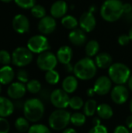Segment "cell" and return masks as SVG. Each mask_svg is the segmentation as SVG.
<instances>
[{
    "instance_id": "6da1fadb",
    "label": "cell",
    "mask_w": 132,
    "mask_h": 133,
    "mask_svg": "<svg viewBox=\"0 0 132 133\" xmlns=\"http://www.w3.org/2000/svg\"><path fill=\"white\" fill-rule=\"evenodd\" d=\"M97 66L95 61L89 57H85L79 59L74 65V76L80 80H90L96 76Z\"/></svg>"
},
{
    "instance_id": "7a4b0ae2",
    "label": "cell",
    "mask_w": 132,
    "mask_h": 133,
    "mask_svg": "<svg viewBox=\"0 0 132 133\" xmlns=\"http://www.w3.org/2000/svg\"><path fill=\"white\" fill-rule=\"evenodd\" d=\"M123 2L121 0H105L100 7V16L104 21L114 23L124 15Z\"/></svg>"
},
{
    "instance_id": "3957f363",
    "label": "cell",
    "mask_w": 132,
    "mask_h": 133,
    "mask_svg": "<svg viewBox=\"0 0 132 133\" xmlns=\"http://www.w3.org/2000/svg\"><path fill=\"white\" fill-rule=\"evenodd\" d=\"M23 111L24 117L29 122L36 123L43 118L45 112V108L40 99L30 98L24 102Z\"/></svg>"
},
{
    "instance_id": "277c9868",
    "label": "cell",
    "mask_w": 132,
    "mask_h": 133,
    "mask_svg": "<svg viewBox=\"0 0 132 133\" xmlns=\"http://www.w3.org/2000/svg\"><path fill=\"white\" fill-rule=\"evenodd\" d=\"M131 75V69L122 62H114L108 68V76L116 85H124Z\"/></svg>"
},
{
    "instance_id": "5b68a950",
    "label": "cell",
    "mask_w": 132,
    "mask_h": 133,
    "mask_svg": "<svg viewBox=\"0 0 132 133\" xmlns=\"http://www.w3.org/2000/svg\"><path fill=\"white\" fill-rule=\"evenodd\" d=\"M71 113L65 109H56L48 118L49 127L54 131H63L70 123Z\"/></svg>"
},
{
    "instance_id": "8992f818",
    "label": "cell",
    "mask_w": 132,
    "mask_h": 133,
    "mask_svg": "<svg viewBox=\"0 0 132 133\" xmlns=\"http://www.w3.org/2000/svg\"><path fill=\"white\" fill-rule=\"evenodd\" d=\"M33 53L27 47H18L12 53V63L17 67H25L30 64Z\"/></svg>"
},
{
    "instance_id": "52a82bcc",
    "label": "cell",
    "mask_w": 132,
    "mask_h": 133,
    "mask_svg": "<svg viewBox=\"0 0 132 133\" xmlns=\"http://www.w3.org/2000/svg\"><path fill=\"white\" fill-rule=\"evenodd\" d=\"M26 47L33 54H40L50 49L51 46L48 39L44 34L32 36L27 41Z\"/></svg>"
},
{
    "instance_id": "ba28073f",
    "label": "cell",
    "mask_w": 132,
    "mask_h": 133,
    "mask_svg": "<svg viewBox=\"0 0 132 133\" xmlns=\"http://www.w3.org/2000/svg\"><path fill=\"white\" fill-rule=\"evenodd\" d=\"M58 63L56 55L50 51H44L38 55L37 58V67L44 72L54 69Z\"/></svg>"
},
{
    "instance_id": "9c48e42d",
    "label": "cell",
    "mask_w": 132,
    "mask_h": 133,
    "mask_svg": "<svg viewBox=\"0 0 132 133\" xmlns=\"http://www.w3.org/2000/svg\"><path fill=\"white\" fill-rule=\"evenodd\" d=\"M69 94L62 89H55L51 93L50 101L57 109H66L69 105Z\"/></svg>"
},
{
    "instance_id": "30bf717a",
    "label": "cell",
    "mask_w": 132,
    "mask_h": 133,
    "mask_svg": "<svg viewBox=\"0 0 132 133\" xmlns=\"http://www.w3.org/2000/svg\"><path fill=\"white\" fill-rule=\"evenodd\" d=\"M129 90L124 85H116L110 91V98L112 101L118 105L125 104L129 98Z\"/></svg>"
},
{
    "instance_id": "8fae6325",
    "label": "cell",
    "mask_w": 132,
    "mask_h": 133,
    "mask_svg": "<svg viewBox=\"0 0 132 133\" xmlns=\"http://www.w3.org/2000/svg\"><path fill=\"white\" fill-rule=\"evenodd\" d=\"M112 83L113 82L111 81L109 76H101L96 79L93 88L94 89L96 95L105 96L107 94L110 93L113 88Z\"/></svg>"
},
{
    "instance_id": "7c38bea8",
    "label": "cell",
    "mask_w": 132,
    "mask_h": 133,
    "mask_svg": "<svg viewBox=\"0 0 132 133\" xmlns=\"http://www.w3.org/2000/svg\"><path fill=\"white\" fill-rule=\"evenodd\" d=\"M79 26L86 33L92 32L96 26V19L90 11L84 12L79 19Z\"/></svg>"
},
{
    "instance_id": "4fadbf2b",
    "label": "cell",
    "mask_w": 132,
    "mask_h": 133,
    "mask_svg": "<svg viewBox=\"0 0 132 133\" xmlns=\"http://www.w3.org/2000/svg\"><path fill=\"white\" fill-rule=\"evenodd\" d=\"M57 27L56 19L51 16H45L38 22L37 28L41 34L48 35L52 34Z\"/></svg>"
},
{
    "instance_id": "5bb4252c",
    "label": "cell",
    "mask_w": 132,
    "mask_h": 133,
    "mask_svg": "<svg viewBox=\"0 0 132 133\" xmlns=\"http://www.w3.org/2000/svg\"><path fill=\"white\" fill-rule=\"evenodd\" d=\"M26 91V85L18 81L9 84L7 89V95L10 99L19 100L25 96Z\"/></svg>"
},
{
    "instance_id": "9a60e30c",
    "label": "cell",
    "mask_w": 132,
    "mask_h": 133,
    "mask_svg": "<svg viewBox=\"0 0 132 133\" xmlns=\"http://www.w3.org/2000/svg\"><path fill=\"white\" fill-rule=\"evenodd\" d=\"M12 28L13 30L20 34H26L30 30L29 19L23 14H17L12 19Z\"/></svg>"
},
{
    "instance_id": "2e32d148",
    "label": "cell",
    "mask_w": 132,
    "mask_h": 133,
    "mask_svg": "<svg viewBox=\"0 0 132 133\" xmlns=\"http://www.w3.org/2000/svg\"><path fill=\"white\" fill-rule=\"evenodd\" d=\"M68 10V5L64 0H57L51 5L50 8L51 16L55 19H61L64 17Z\"/></svg>"
},
{
    "instance_id": "e0dca14e",
    "label": "cell",
    "mask_w": 132,
    "mask_h": 133,
    "mask_svg": "<svg viewBox=\"0 0 132 133\" xmlns=\"http://www.w3.org/2000/svg\"><path fill=\"white\" fill-rule=\"evenodd\" d=\"M69 41L75 46H82L86 44V34L81 28H75L72 30L68 35Z\"/></svg>"
},
{
    "instance_id": "ac0fdd59",
    "label": "cell",
    "mask_w": 132,
    "mask_h": 133,
    "mask_svg": "<svg viewBox=\"0 0 132 133\" xmlns=\"http://www.w3.org/2000/svg\"><path fill=\"white\" fill-rule=\"evenodd\" d=\"M56 56L58 62L62 65H67L71 62L73 56V51L71 47L68 45H63L58 48L56 53Z\"/></svg>"
},
{
    "instance_id": "d6986e66",
    "label": "cell",
    "mask_w": 132,
    "mask_h": 133,
    "mask_svg": "<svg viewBox=\"0 0 132 133\" xmlns=\"http://www.w3.org/2000/svg\"><path fill=\"white\" fill-rule=\"evenodd\" d=\"M15 110L14 103L10 98L0 96V117L7 118L12 115Z\"/></svg>"
},
{
    "instance_id": "ffe728a7",
    "label": "cell",
    "mask_w": 132,
    "mask_h": 133,
    "mask_svg": "<svg viewBox=\"0 0 132 133\" xmlns=\"http://www.w3.org/2000/svg\"><path fill=\"white\" fill-rule=\"evenodd\" d=\"M95 63L97 68L101 69H108L113 64V58L107 52H100L95 56Z\"/></svg>"
},
{
    "instance_id": "44dd1931",
    "label": "cell",
    "mask_w": 132,
    "mask_h": 133,
    "mask_svg": "<svg viewBox=\"0 0 132 133\" xmlns=\"http://www.w3.org/2000/svg\"><path fill=\"white\" fill-rule=\"evenodd\" d=\"M79 86L78 79L72 75L67 76L62 81L61 87L62 90H65L67 94H71L76 91Z\"/></svg>"
},
{
    "instance_id": "7402d4cb",
    "label": "cell",
    "mask_w": 132,
    "mask_h": 133,
    "mask_svg": "<svg viewBox=\"0 0 132 133\" xmlns=\"http://www.w3.org/2000/svg\"><path fill=\"white\" fill-rule=\"evenodd\" d=\"M15 77V72L9 65H3L0 68V83L8 85L12 83Z\"/></svg>"
},
{
    "instance_id": "603a6c76",
    "label": "cell",
    "mask_w": 132,
    "mask_h": 133,
    "mask_svg": "<svg viewBox=\"0 0 132 133\" xmlns=\"http://www.w3.org/2000/svg\"><path fill=\"white\" fill-rule=\"evenodd\" d=\"M96 114L100 119L109 120L114 115V111L110 105L106 103H103L98 105Z\"/></svg>"
},
{
    "instance_id": "cb8c5ba5",
    "label": "cell",
    "mask_w": 132,
    "mask_h": 133,
    "mask_svg": "<svg viewBox=\"0 0 132 133\" xmlns=\"http://www.w3.org/2000/svg\"><path fill=\"white\" fill-rule=\"evenodd\" d=\"M100 46L97 41L96 40H90L88 42H86L85 46V53L87 57L92 58L96 56L97 54H99Z\"/></svg>"
},
{
    "instance_id": "d4e9b609",
    "label": "cell",
    "mask_w": 132,
    "mask_h": 133,
    "mask_svg": "<svg viewBox=\"0 0 132 133\" xmlns=\"http://www.w3.org/2000/svg\"><path fill=\"white\" fill-rule=\"evenodd\" d=\"M61 25L68 30H74L79 26V20L72 15H65L61 19Z\"/></svg>"
},
{
    "instance_id": "484cf974",
    "label": "cell",
    "mask_w": 132,
    "mask_h": 133,
    "mask_svg": "<svg viewBox=\"0 0 132 133\" xmlns=\"http://www.w3.org/2000/svg\"><path fill=\"white\" fill-rule=\"evenodd\" d=\"M97 102L94 99H89L87 100L83 106V113L86 117H92L96 113L97 110Z\"/></svg>"
},
{
    "instance_id": "4316f807",
    "label": "cell",
    "mask_w": 132,
    "mask_h": 133,
    "mask_svg": "<svg viewBox=\"0 0 132 133\" xmlns=\"http://www.w3.org/2000/svg\"><path fill=\"white\" fill-rule=\"evenodd\" d=\"M29 122H30L25 117H19L18 118L16 119L14 126H15L16 129L18 131V132H27L30 127Z\"/></svg>"
},
{
    "instance_id": "83f0119b",
    "label": "cell",
    "mask_w": 132,
    "mask_h": 133,
    "mask_svg": "<svg viewBox=\"0 0 132 133\" xmlns=\"http://www.w3.org/2000/svg\"><path fill=\"white\" fill-rule=\"evenodd\" d=\"M86 122V116L82 112H75L71 115L70 118V123H72L74 126L81 127Z\"/></svg>"
},
{
    "instance_id": "f1b7e54d",
    "label": "cell",
    "mask_w": 132,
    "mask_h": 133,
    "mask_svg": "<svg viewBox=\"0 0 132 133\" xmlns=\"http://www.w3.org/2000/svg\"><path fill=\"white\" fill-rule=\"evenodd\" d=\"M45 81L50 85H56L60 81V74L55 69L49 70L45 72Z\"/></svg>"
},
{
    "instance_id": "f546056e",
    "label": "cell",
    "mask_w": 132,
    "mask_h": 133,
    "mask_svg": "<svg viewBox=\"0 0 132 133\" xmlns=\"http://www.w3.org/2000/svg\"><path fill=\"white\" fill-rule=\"evenodd\" d=\"M26 87L27 91L32 94H39L40 92V90H42V86H41L40 82L37 79H35L29 80L26 83Z\"/></svg>"
},
{
    "instance_id": "4dcf8cb0",
    "label": "cell",
    "mask_w": 132,
    "mask_h": 133,
    "mask_svg": "<svg viewBox=\"0 0 132 133\" xmlns=\"http://www.w3.org/2000/svg\"><path fill=\"white\" fill-rule=\"evenodd\" d=\"M84 104L85 103L82 99V97L79 96H73L70 97L68 107H70V108L74 111H79L83 108Z\"/></svg>"
},
{
    "instance_id": "1f68e13d",
    "label": "cell",
    "mask_w": 132,
    "mask_h": 133,
    "mask_svg": "<svg viewBox=\"0 0 132 133\" xmlns=\"http://www.w3.org/2000/svg\"><path fill=\"white\" fill-rule=\"evenodd\" d=\"M30 12L32 16L34 18L37 19H42L43 17H44L46 16V9L45 8L39 4H36L33 7H32L30 9Z\"/></svg>"
},
{
    "instance_id": "d6a6232c",
    "label": "cell",
    "mask_w": 132,
    "mask_h": 133,
    "mask_svg": "<svg viewBox=\"0 0 132 133\" xmlns=\"http://www.w3.org/2000/svg\"><path fill=\"white\" fill-rule=\"evenodd\" d=\"M27 133H51L50 127H47V125L44 124H33L32 125Z\"/></svg>"
},
{
    "instance_id": "836d02e7",
    "label": "cell",
    "mask_w": 132,
    "mask_h": 133,
    "mask_svg": "<svg viewBox=\"0 0 132 133\" xmlns=\"http://www.w3.org/2000/svg\"><path fill=\"white\" fill-rule=\"evenodd\" d=\"M12 62V55L6 50H0V64L9 65Z\"/></svg>"
},
{
    "instance_id": "e575fe53",
    "label": "cell",
    "mask_w": 132,
    "mask_h": 133,
    "mask_svg": "<svg viewBox=\"0 0 132 133\" xmlns=\"http://www.w3.org/2000/svg\"><path fill=\"white\" fill-rule=\"evenodd\" d=\"M15 3L21 9H30L36 5V0H14Z\"/></svg>"
},
{
    "instance_id": "d590c367",
    "label": "cell",
    "mask_w": 132,
    "mask_h": 133,
    "mask_svg": "<svg viewBox=\"0 0 132 133\" xmlns=\"http://www.w3.org/2000/svg\"><path fill=\"white\" fill-rule=\"evenodd\" d=\"M16 78H17L19 82L23 83L25 84V83H26L29 81V74H28V72L25 69H19L17 72Z\"/></svg>"
},
{
    "instance_id": "8d00e7d4",
    "label": "cell",
    "mask_w": 132,
    "mask_h": 133,
    "mask_svg": "<svg viewBox=\"0 0 132 133\" xmlns=\"http://www.w3.org/2000/svg\"><path fill=\"white\" fill-rule=\"evenodd\" d=\"M10 130V124L6 118L0 117V133H9Z\"/></svg>"
},
{
    "instance_id": "74e56055",
    "label": "cell",
    "mask_w": 132,
    "mask_h": 133,
    "mask_svg": "<svg viewBox=\"0 0 132 133\" xmlns=\"http://www.w3.org/2000/svg\"><path fill=\"white\" fill-rule=\"evenodd\" d=\"M88 133H108V129L104 125L100 124L92 127Z\"/></svg>"
},
{
    "instance_id": "f35d334b",
    "label": "cell",
    "mask_w": 132,
    "mask_h": 133,
    "mask_svg": "<svg viewBox=\"0 0 132 133\" xmlns=\"http://www.w3.org/2000/svg\"><path fill=\"white\" fill-rule=\"evenodd\" d=\"M131 41V39L128 34H121L117 38V42L121 46H126Z\"/></svg>"
},
{
    "instance_id": "ab89813d",
    "label": "cell",
    "mask_w": 132,
    "mask_h": 133,
    "mask_svg": "<svg viewBox=\"0 0 132 133\" xmlns=\"http://www.w3.org/2000/svg\"><path fill=\"white\" fill-rule=\"evenodd\" d=\"M114 133H131V132L127 126L121 125H117L114 129Z\"/></svg>"
},
{
    "instance_id": "60d3db41",
    "label": "cell",
    "mask_w": 132,
    "mask_h": 133,
    "mask_svg": "<svg viewBox=\"0 0 132 133\" xmlns=\"http://www.w3.org/2000/svg\"><path fill=\"white\" fill-rule=\"evenodd\" d=\"M51 93L49 92L48 89H43V90H40V92L39 94H40V95L42 99H44V100H50Z\"/></svg>"
},
{
    "instance_id": "b9f144b4",
    "label": "cell",
    "mask_w": 132,
    "mask_h": 133,
    "mask_svg": "<svg viewBox=\"0 0 132 133\" xmlns=\"http://www.w3.org/2000/svg\"><path fill=\"white\" fill-rule=\"evenodd\" d=\"M123 11H124V15L132 12V4L129 3V2L124 3L123 4Z\"/></svg>"
},
{
    "instance_id": "7bdbcfd3",
    "label": "cell",
    "mask_w": 132,
    "mask_h": 133,
    "mask_svg": "<svg viewBox=\"0 0 132 133\" xmlns=\"http://www.w3.org/2000/svg\"><path fill=\"white\" fill-rule=\"evenodd\" d=\"M125 124H126V126L129 129L132 130V114L131 115L128 116L126 120H125Z\"/></svg>"
},
{
    "instance_id": "ee69618b",
    "label": "cell",
    "mask_w": 132,
    "mask_h": 133,
    "mask_svg": "<svg viewBox=\"0 0 132 133\" xmlns=\"http://www.w3.org/2000/svg\"><path fill=\"white\" fill-rule=\"evenodd\" d=\"M65 71L67 72L72 73L74 71V65H72V64L70 62V63H68L67 65H65Z\"/></svg>"
},
{
    "instance_id": "f6af8a7d",
    "label": "cell",
    "mask_w": 132,
    "mask_h": 133,
    "mask_svg": "<svg viewBox=\"0 0 132 133\" xmlns=\"http://www.w3.org/2000/svg\"><path fill=\"white\" fill-rule=\"evenodd\" d=\"M16 101L13 102L14 103V105H15V108H23V104H24V102L21 101L20 99L19 100H15Z\"/></svg>"
},
{
    "instance_id": "bcb514c9",
    "label": "cell",
    "mask_w": 132,
    "mask_h": 133,
    "mask_svg": "<svg viewBox=\"0 0 132 133\" xmlns=\"http://www.w3.org/2000/svg\"><path fill=\"white\" fill-rule=\"evenodd\" d=\"M86 94L88 97H94V95H96V93H95V90L93 88H89L87 90H86Z\"/></svg>"
},
{
    "instance_id": "7dc6e473",
    "label": "cell",
    "mask_w": 132,
    "mask_h": 133,
    "mask_svg": "<svg viewBox=\"0 0 132 133\" xmlns=\"http://www.w3.org/2000/svg\"><path fill=\"white\" fill-rule=\"evenodd\" d=\"M61 133H77V131L73 128H66Z\"/></svg>"
},
{
    "instance_id": "c3c4849f",
    "label": "cell",
    "mask_w": 132,
    "mask_h": 133,
    "mask_svg": "<svg viewBox=\"0 0 132 133\" xmlns=\"http://www.w3.org/2000/svg\"><path fill=\"white\" fill-rule=\"evenodd\" d=\"M127 83H128V89L132 92V74L131 75V76H130V78H129Z\"/></svg>"
},
{
    "instance_id": "681fc988",
    "label": "cell",
    "mask_w": 132,
    "mask_h": 133,
    "mask_svg": "<svg viewBox=\"0 0 132 133\" xmlns=\"http://www.w3.org/2000/svg\"><path fill=\"white\" fill-rule=\"evenodd\" d=\"M93 125H100V124H101V122H100V118L98 117V118H93Z\"/></svg>"
},
{
    "instance_id": "f907efd6",
    "label": "cell",
    "mask_w": 132,
    "mask_h": 133,
    "mask_svg": "<svg viewBox=\"0 0 132 133\" xmlns=\"http://www.w3.org/2000/svg\"><path fill=\"white\" fill-rule=\"evenodd\" d=\"M128 36H129V37H130V39H131V41H132V26L130 28V30H129V32H128Z\"/></svg>"
},
{
    "instance_id": "816d5d0a",
    "label": "cell",
    "mask_w": 132,
    "mask_h": 133,
    "mask_svg": "<svg viewBox=\"0 0 132 133\" xmlns=\"http://www.w3.org/2000/svg\"><path fill=\"white\" fill-rule=\"evenodd\" d=\"M129 109H130V111L131 112L132 114V98L130 101V103H129Z\"/></svg>"
},
{
    "instance_id": "f5cc1de1",
    "label": "cell",
    "mask_w": 132,
    "mask_h": 133,
    "mask_svg": "<svg viewBox=\"0 0 132 133\" xmlns=\"http://www.w3.org/2000/svg\"><path fill=\"white\" fill-rule=\"evenodd\" d=\"M0 1L2 2H5V3H9V2H11L12 1H14V0H0Z\"/></svg>"
},
{
    "instance_id": "db71d44e",
    "label": "cell",
    "mask_w": 132,
    "mask_h": 133,
    "mask_svg": "<svg viewBox=\"0 0 132 133\" xmlns=\"http://www.w3.org/2000/svg\"><path fill=\"white\" fill-rule=\"evenodd\" d=\"M1 92H2V84L0 83V94H1Z\"/></svg>"
},
{
    "instance_id": "11a10c76",
    "label": "cell",
    "mask_w": 132,
    "mask_h": 133,
    "mask_svg": "<svg viewBox=\"0 0 132 133\" xmlns=\"http://www.w3.org/2000/svg\"><path fill=\"white\" fill-rule=\"evenodd\" d=\"M131 133H132V130H131Z\"/></svg>"
},
{
    "instance_id": "9f6ffc18",
    "label": "cell",
    "mask_w": 132,
    "mask_h": 133,
    "mask_svg": "<svg viewBox=\"0 0 132 133\" xmlns=\"http://www.w3.org/2000/svg\"><path fill=\"white\" fill-rule=\"evenodd\" d=\"M17 133H20V132H17Z\"/></svg>"
}]
</instances>
